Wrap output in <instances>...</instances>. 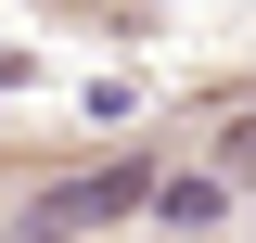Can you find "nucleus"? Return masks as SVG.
<instances>
[{
	"mask_svg": "<svg viewBox=\"0 0 256 243\" xmlns=\"http://www.w3.org/2000/svg\"><path fill=\"white\" fill-rule=\"evenodd\" d=\"M154 192H166L154 166H128V154H116V166H90V180H52L26 218H13V243H90L102 218H154Z\"/></svg>",
	"mask_w": 256,
	"mask_h": 243,
	"instance_id": "obj_1",
	"label": "nucleus"
},
{
	"mask_svg": "<svg viewBox=\"0 0 256 243\" xmlns=\"http://www.w3.org/2000/svg\"><path fill=\"white\" fill-rule=\"evenodd\" d=\"M154 218H166V230H218V218H230V180H218V166H192V180L154 192Z\"/></svg>",
	"mask_w": 256,
	"mask_h": 243,
	"instance_id": "obj_2",
	"label": "nucleus"
},
{
	"mask_svg": "<svg viewBox=\"0 0 256 243\" xmlns=\"http://www.w3.org/2000/svg\"><path fill=\"white\" fill-rule=\"evenodd\" d=\"M205 154H218V180H256V116H230V128H218Z\"/></svg>",
	"mask_w": 256,
	"mask_h": 243,
	"instance_id": "obj_3",
	"label": "nucleus"
}]
</instances>
